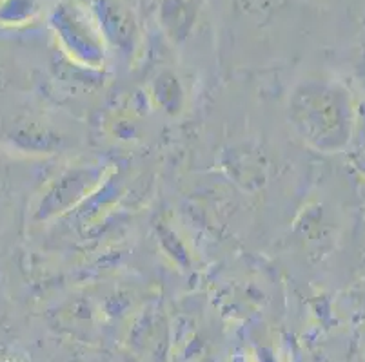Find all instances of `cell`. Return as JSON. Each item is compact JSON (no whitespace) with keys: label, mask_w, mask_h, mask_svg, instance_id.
Segmentation results:
<instances>
[{"label":"cell","mask_w":365,"mask_h":362,"mask_svg":"<svg viewBox=\"0 0 365 362\" xmlns=\"http://www.w3.org/2000/svg\"><path fill=\"white\" fill-rule=\"evenodd\" d=\"M287 119L307 147L322 154H338L356 134V102L341 80H300L289 95Z\"/></svg>","instance_id":"obj_1"},{"label":"cell","mask_w":365,"mask_h":362,"mask_svg":"<svg viewBox=\"0 0 365 362\" xmlns=\"http://www.w3.org/2000/svg\"><path fill=\"white\" fill-rule=\"evenodd\" d=\"M55 24L66 53L76 64L93 69L104 65V40L89 20L76 15H62L61 18H56Z\"/></svg>","instance_id":"obj_2"},{"label":"cell","mask_w":365,"mask_h":362,"mask_svg":"<svg viewBox=\"0 0 365 362\" xmlns=\"http://www.w3.org/2000/svg\"><path fill=\"white\" fill-rule=\"evenodd\" d=\"M0 362H24L21 357H16L13 353H6V351H0Z\"/></svg>","instance_id":"obj_3"},{"label":"cell","mask_w":365,"mask_h":362,"mask_svg":"<svg viewBox=\"0 0 365 362\" xmlns=\"http://www.w3.org/2000/svg\"><path fill=\"white\" fill-rule=\"evenodd\" d=\"M360 169H361V171H364V174H365V149H364V151H361V161H360Z\"/></svg>","instance_id":"obj_4"},{"label":"cell","mask_w":365,"mask_h":362,"mask_svg":"<svg viewBox=\"0 0 365 362\" xmlns=\"http://www.w3.org/2000/svg\"><path fill=\"white\" fill-rule=\"evenodd\" d=\"M364 199H365V181H364Z\"/></svg>","instance_id":"obj_5"}]
</instances>
